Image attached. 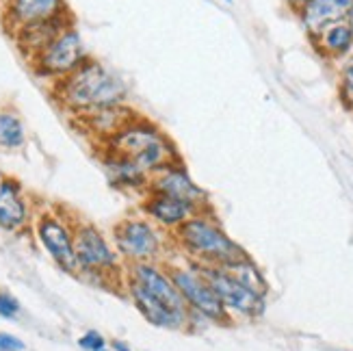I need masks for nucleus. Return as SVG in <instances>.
<instances>
[{"mask_svg":"<svg viewBox=\"0 0 353 351\" xmlns=\"http://www.w3.org/2000/svg\"><path fill=\"white\" fill-rule=\"evenodd\" d=\"M124 286L134 308L148 323L161 330L180 332L189 328L191 308L178 293L170 273L161 263L126 265Z\"/></svg>","mask_w":353,"mask_h":351,"instance_id":"1","label":"nucleus"},{"mask_svg":"<svg viewBox=\"0 0 353 351\" xmlns=\"http://www.w3.org/2000/svg\"><path fill=\"white\" fill-rule=\"evenodd\" d=\"M54 96L65 111L81 117L104 106L124 104L128 87L119 79V74L89 57L79 70L54 83Z\"/></svg>","mask_w":353,"mask_h":351,"instance_id":"2","label":"nucleus"},{"mask_svg":"<svg viewBox=\"0 0 353 351\" xmlns=\"http://www.w3.org/2000/svg\"><path fill=\"white\" fill-rule=\"evenodd\" d=\"M100 154L126 159L134 167H139L145 176L180 161L172 137L165 134L154 121L145 119L143 115H137L111 139L100 143Z\"/></svg>","mask_w":353,"mask_h":351,"instance_id":"3","label":"nucleus"},{"mask_svg":"<svg viewBox=\"0 0 353 351\" xmlns=\"http://www.w3.org/2000/svg\"><path fill=\"white\" fill-rule=\"evenodd\" d=\"M170 237L178 250L187 254L189 261L197 265L230 267L248 256L221 230V225L212 219L208 210L195 212L193 217L180 223Z\"/></svg>","mask_w":353,"mask_h":351,"instance_id":"4","label":"nucleus"},{"mask_svg":"<svg viewBox=\"0 0 353 351\" xmlns=\"http://www.w3.org/2000/svg\"><path fill=\"white\" fill-rule=\"evenodd\" d=\"M167 241H172L170 232L139 215H128L113 228L115 252L126 265L159 263L167 252Z\"/></svg>","mask_w":353,"mask_h":351,"instance_id":"5","label":"nucleus"},{"mask_svg":"<svg viewBox=\"0 0 353 351\" xmlns=\"http://www.w3.org/2000/svg\"><path fill=\"white\" fill-rule=\"evenodd\" d=\"M87 59L89 57L85 52L79 30L74 26H68L41 52H37L30 59V66L43 79H52L54 83H59L61 79L70 76L74 70H79Z\"/></svg>","mask_w":353,"mask_h":351,"instance_id":"6","label":"nucleus"},{"mask_svg":"<svg viewBox=\"0 0 353 351\" xmlns=\"http://www.w3.org/2000/svg\"><path fill=\"white\" fill-rule=\"evenodd\" d=\"M74 254L79 271L100 280H113L121 271V258L109 245V241L98 232V228L79 223L74 228Z\"/></svg>","mask_w":353,"mask_h":351,"instance_id":"7","label":"nucleus"},{"mask_svg":"<svg viewBox=\"0 0 353 351\" xmlns=\"http://www.w3.org/2000/svg\"><path fill=\"white\" fill-rule=\"evenodd\" d=\"M165 269L170 273V278L176 284L182 299L187 301L191 312L206 317L208 321H225L228 310L223 308L219 297L214 295L206 278L199 273L195 263H184V265L165 263Z\"/></svg>","mask_w":353,"mask_h":351,"instance_id":"8","label":"nucleus"},{"mask_svg":"<svg viewBox=\"0 0 353 351\" xmlns=\"http://www.w3.org/2000/svg\"><path fill=\"white\" fill-rule=\"evenodd\" d=\"M197 265V263H195ZM199 273L206 278L214 295L219 297L225 310H232L241 317H260L265 310V295L254 293L252 288L241 284L232 273L223 267L197 265Z\"/></svg>","mask_w":353,"mask_h":351,"instance_id":"9","label":"nucleus"},{"mask_svg":"<svg viewBox=\"0 0 353 351\" xmlns=\"http://www.w3.org/2000/svg\"><path fill=\"white\" fill-rule=\"evenodd\" d=\"M145 191L170 195L180 202L195 206L197 210H206V191L191 178V174L187 172V167L182 165V161H176L152 174Z\"/></svg>","mask_w":353,"mask_h":351,"instance_id":"10","label":"nucleus"},{"mask_svg":"<svg viewBox=\"0 0 353 351\" xmlns=\"http://www.w3.org/2000/svg\"><path fill=\"white\" fill-rule=\"evenodd\" d=\"M37 237L43 250L54 258V263L61 269L70 273L79 271V263H76L74 254V230L63 219L54 215H43L37 221Z\"/></svg>","mask_w":353,"mask_h":351,"instance_id":"11","label":"nucleus"},{"mask_svg":"<svg viewBox=\"0 0 353 351\" xmlns=\"http://www.w3.org/2000/svg\"><path fill=\"white\" fill-rule=\"evenodd\" d=\"M65 13V0H7L5 22L11 33H18L26 26L54 20Z\"/></svg>","mask_w":353,"mask_h":351,"instance_id":"12","label":"nucleus"},{"mask_svg":"<svg viewBox=\"0 0 353 351\" xmlns=\"http://www.w3.org/2000/svg\"><path fill=\"white\" fill-rule=\"evenodd\" d=\"M141 212H143V217H148L152 223H157L161 230L172 234L180 223H184L199 210L187 202L176 200V197L145 191L143 200H141Z\"/></svg>","mask_w":353,"mask_h":351,"instance_id":"13","label":"nucleus"},{"mask_svg":"<svg viewBox=\"0 0 353 351\" xmlns=\"http://www.w3.org/2000/svg\"><path fill=\"white\" fill-rule=\"evenodd\" d=\"M137 115V109L130 106L128 102L124 104H113V106H104V109H96L91 113H85L81 117H76L81 121V126L98 139L100 143H104L106 139H111L115 132H119L128 121H132Z\"/></svg>","mask_w":353,"mask_h":351,"instance_id":"14","label":"nucleus"},{"mask_svg":"<svg viewBox=\"0 0 353 351\" xmlns=\"http://www.w3.org/2000/svg\"><path fill=\"white\" fill-rule=\"evenodd\" d=\"M353 7V0H308L297 11L303 28L308 30L310 37H314L319 30L325 26L347 20V15Z\"/></svg>","mask_w":353,"mask_h":351,"instance_id":"15","label":"nucleus"},{"mask_svg":"<svg viewBox=\"0 0 353 351\" xmlns=\"http://www.w3.org/2000/svg\"><path fill=\"white\" fill-rule=\"evenodd\" d=\"M68 26H72V20L70 15H61V18H54V20H48V22H41V24H35V26H26L18 33H13V37L18 39V46L22 48V52L33 59L37 52H41L46 46H48L61 30H65Z\"/></svg>","mask_w":353,"mask_h":351,"instance_id":"16","label":"nucleus"},{"mask_svg":"<svg viewBox=\"0 0 353 351\" xmlns=\"http://www.w3.org/2000/svg\"><path fill=\"white\" fill-rule=\"evenodd\" d=\"M312 41L316 46V50L325 59L343 61L353 50V30L347 20H341L325 26L323 30H319L312 37Z\"/></svg>","mask_w":353,"mask_h":351,"instance_id":"17","label":"nucleus"},{"mask_svg":"<svg viewBox=\"0 0 353 351\" xmlns=\"http://www.w3.org/2000/svg\"><path fill=\"white\" fill-rule=\"evenodd\" d=\"M26 204L20 195L18 182L3 180L0 182V225L5 230H18L26 221Z\"/></svg>","mask_w":353,"mask_h":351,"instance_id":"18","label":"nucleus"},{"mask_svg":"<svg viewBox=\"0 0 353 351\" xmlns=\"http://www.w3.org/2000/svg\"><path fill=\"white\" fill-rule=\"evenodd\" d=\"M26 141V132L22 119L13 111H0V148L5 150H20Z\"/></svg>","mask_w":353,"mask_h":351,"instance_id":"19","label":"nucleus"},{"mask_svg":"<svg viewBox=\"0 0 353 351\" xmlns=\"http://www.w3.org/2000/svg\"><path fill=\"white\" fill-rule=\"evenodd\" d=\"M223 269H228L241 284H245L248 288H252L254 293H258V295H265V293H267V282H265V278H263V273H260V271L256 269V265L250 261L248 256H245L243 261H239V263H234V265H230V267H223Z\"/></svg>","mask_w":353,"mask_h":351,"instance_id":"20","label":"nucleus"},{"mask_svg":"<svg viewBox=\"0 0 353 351\" xmlns=\"http://www.w3.org/2000/svg\"><path fill=\"white\" fill-rule=\"evenodd\" d=\"M339 89H341V98H343L345 106L353 111V50L343 59Z\"/></svg>","mask_w":353,"mask_h":351,"instance_id":"21","label":"nucleus"},{"mask_svg":"<svg viewBox=\"0 0 353 351\" xmlns=\"http://www.w3.org/2000/svg\"><path fill=\"white\" fill-rule=\"evenodd\" d=\"M79 347L85 349V351H100V349L106 347V341H104V337H102L100 332L89 330V332H85L83 337L79 339Z\"/></svg>","mask_w":353,"mask_h":351,"instance_id":"22","label":"nucleus"},{"mask_svg":"<svg viewBox=\"0 0 353 351\" xmlns=\"http://www.w3.org/2000/svg\"><path fill=\"white\" fill-rule=\"evenodd\" d=\"M20 312V301L9 293H0V317L13 319Z\"/></svg>","mask_w":353,"mask_h":351,"instance_id":"23","label":"nucleus"},{"mask_svg":"<svg viewBox=\"0 0 353 351\" xmlns=\"http://www.w3.org/2000/svg\"><path fill=\"white\" fill-rule=\"evenodd\" d=\"M22 349H24V343L18 337L0 332V351H22Z\"/></svg>","mask_w":353,"mask_h":351,"instance_id":"24","label":"nucleus"},{"mask_svg":"<svg viewBox=\"0 0 353 351\" xmlns=\"http://www.w3.org/2000/svg\"><path fill=\"white\" fill-rule=\"evenodd\" d=\"M111 349H113V351H130V347L124 345L121 341H113V343H111Z\"/></svg>","mask_w":353,"mask_h":351,"instance_id":"25","label":"nucleus"},{"mask_svg":"<svg viewBox=\"0 0 353 351\" xmlns=\"http://www.w3.org/2000/svg\"><path fill=\"white\" fill-rule=\"evenodd\" d=\"M286 3H288L290 7H293V9H299L303 3H308V0H286Z\"/></svg>","mask_w":353,"mask_h":351,"instance_id":"26","label":"nucleus"},{"mask_svg":"<svg viewBox=\"0 0 353 351\" xmlns=\"http://www.w3.org/2000/svg\"><path fill=\"white\" fill-rule=\"evenodd\" d=\"M347 22H349V26H351V30H353V7H351V11H349V15H347Z\"/></svg>","mask_w":353,"mask_h":351,"instance_id":"27","label":"nucleus"},{"mask_svg":"<svg viewBox=\"0 0 353 351\" xmlns=\"http://www.w3.org/2000/svg\"><path fill=\"white\" fill-rule=\"evenodd\" d=\"M100 351H113V349H106V347H104V349H100Z\"/></svg>","mask_w":353,"mask_h":351,"instance_id":"28","label":"nucleus"},{"mask_svg":"<svg viewBox=\"0 0 353 351\" xmlns=\"http://www.w3.org/2000/svg\"><path fill=\"white\" fill-rule=\"evenodd\" d=\"M223 3H228V5H230V3H232V0H223Z\"/></svg>","mask_w":353,"mask_h":351,"instance_id":"29","label":"nucleus"}]
</instances>
